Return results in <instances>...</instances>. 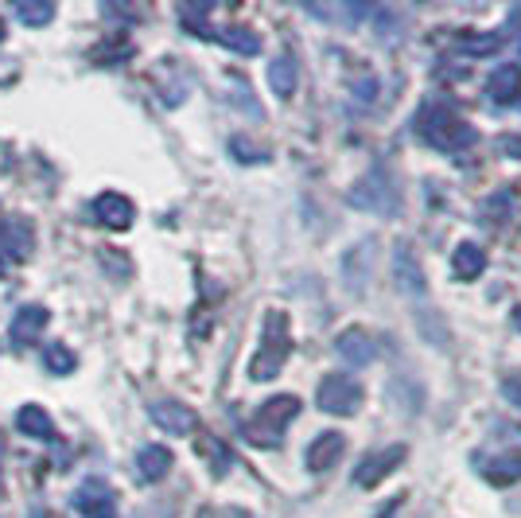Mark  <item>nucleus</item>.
Instances as JSON below:
<instances>
[{
	"label": "nucleus",
	"mask_w": 521,
	"mask_h": 518,
	"mask_svg": "<svg viewBox=\"0 0 521 518\" xmlns=\"http://www.w3.org/2000/svg\"><path fill=\"white\" fill-rule=\"evenodd\" d=\"M413 129H417V137L424 145L440 148V152H459V148H467L475 141V129H471L459 113L440 106V102H428V106L413 117Z\"/></svg>",
	"instance_id": "obj_1"
},
{
	"label": "nucleus",
	"mask_w": 521,
	"mask_h": 518,
	"mask_svg": "<svg viewBox=\"0 0 521 518\" xmlns=\"http://www.w3.org/2000/svg\"><path fill=\"white\" fill-rule=\"evenodd\" d=\"M288 355H292V328H288V316L273 308V312H265L261 347H257V355H253V363H249V378H253V382L277 378L280 367L288 363Z\"/></svg>",
	"instance_id": "obj_2"
},
{
	"label": "nucleus",
	"mask_w": 521,
	"mask_h": 518,
	"mask_svg": "<svg viewBox=\"0 0 521 518\" xmlns=\"http://www.w3.org/2000/svg\"><path fill=\"white\" fill-rule=\"evenodd\" d=\"M300 413V402L292 394H280V398H269L265 406L257 409L249 421L242 425V437L249 444H261V448H277L284 429L292 425V417Z\"/></svg>",
	"instance_id": "obj_3"
},
{
	"label": "nucleus",
	"mask_w": 521,
	"mask_h": 518,
	"mask_svg": "<svg viewBox=\"0 0 521 518\" xmlns=\"http://www.w3.org/2000/svg\"><path fill=\"white\" fill-rule=\"evenodd\" d=\"M315 398H319V409H323V413L347 417V413H354V409L362 406L366 394H362V386H358L350 374H323Z\"/></svg>",
	"instance_id": "obj_4"
},
{
	"label": "nucleus",
	"mask_w": 521,
	"mask_h": 518,
	"mask_svg": "<svg viewBox=\"0 0 521 518\" xmlns=\"http://www.w3.org/2000/svg\"><path fill=\"white\" fill-rule=\"evenodd\" d=\"M70 503L82 518H117V491L102 476H90V480L78 483Z\"/></svg>",
	"instance_id": "obj_5"
},
{
	"label": "nucleus",
	"mask_w": 521,
	"mask_h": 518,
	"mask_svg": "<svg viewBox=\"0 0 521 518\" xmlns=\"http://www.w3.org/2000/svg\"><path fill=\"white\" fill-rule=\"evenodd\" d=\"M148 417H152L168 437H187V433L199 429L195 409L183 406V402H175V398H156V402L148 406Z\"/></svg>",
	"instance_id": "obj_6"
},
{
	"label": "nucleus",
	"mask_w": 521,
	"mask_h": 518,
	"mask_svg": "<svg viewBox=\"0 0 521 518\" xmlns=\"http://www.w3.org/2000/svg\"><path fill=\"white\" fill-rule=\"evenodd\" d=\"M405 456H409L405 444H389L382 452H370V456L354 468V487H378L389 472H397V464H401Z\"/></svg>",
	"instance_id": "obj_7"
},
{
	"label": "nucleus",
	"mask_w": 521,
	"mask_h": 518,
	"mask_svg": "<svg viewBox=\"0 0 521 518\" xmlns=\"http://www.w3.org/2000/svg\"><path fill=\"white\" fill-rule=\"evenodd\" d=\"M90 215H94V222H102L105 230H129L133 219H137V207H133V199H125L121 191H102V195L90 203Z\"/></svg>",
	"instance_id": "obj_8"
},
{
	"label": "nucleus",
	"mask_w": 521,
	"mask_h": 518,
	"mask_svg": "<svg viewBox=\"0 0 521 518\" xmlns=\"http://www.w3.org/2000/svg\"><path fill=\"white\" fill-rule=\"evenodd\" d=\"M35 246V230L28 219L12 215V219H0V250L8 261H28Z\"/></svg>",
	"instance_id": "obj_9"
},
{
	"label": "nucleus",
	"mask_w": 521,
	"mask_h": 518,
	"mask_svg": "<svg viewBox=\"0 0 521 518\" xmlns=\"http://www.w3.org/2000/svg\"><path fill=\"white\" fill-rule=\"evenodd\" d=\"M47 320H51V312L43 308V304H24L16 316H12V328H8V339L16 343V347H28L35 343L43 328H47Z\"/></svg>",
	"instance_id": "obj_10"
},
{
	"label": "nucleus",
	"mask_w": 521,
	"mask_h": 518,
	"mask_svg": "<svg viewBox=\"0 0 521 518\" xmlns=\"http://www.w3.org/2000/svg\"><path fill=\"white\" fill-rule=\"evenodd\" d=\"M335 351L347 359L354 370L370 367L374 359H378V343H374V335L362 332V328H350V332L339 335V343H335Z\"/></svg>",
	"instance_id": "obj_11"
},
{
	"label": "nucleus",
	"mask_w": 521,
	"mask_h": 518,
	"mask_svg": "<svg viewBox=\"0 0 521 518\" xmlns=\"http://www.w3.org/2000/svg\"><path fill=\"white\" fill-rule=\"evenodd\" d=\"M343 452H347L343 433H319V437L308 444L304 460H308V468H312V472H327V468H335V464L343 460Z\"/></svg>",
	"instance_id": "obj_12"
},
{
	"label": "nucleus",
	"mask_w": 521,
	"mask_h": 518,
	"mask_svg": "<svg viewBox=\"0 0 521 518\" xmlns=\"http://www.w3.org/2000/svg\"><path fill=\"white\" fill-rule=\"evenodd\" d=\"M172 452L164 444H144L137 452V480L140 483H160L172 472Z\"/></svg>",
	"instance_id": "obj_13"
},
{
	"label": "nucleus",
	"mask_w": 521,
	"mask_h": 518,
	"mask_svg": "<svg viewBox=\"0 0 521 518\" xmlns=\"http://www.w3.org/2000/svg\"><path fill=\"white\" fill-rule=\"evenodd\" d=\"M16 429H20L24 437H32V441H43V444L59 441V433H55V421L47 417V409L35 406V402L16 413Z\"/></svg>",
	"instance_id": "obj_14"
},
{
	"label": "nucleus",
	"mask_w": 521,
	"mask_h": 518,
	"mask_svg": "<svg viewBox=\"0 0 521 518\" xmlns=\"http://www.w3.org/2000/svg\"><path fill=\"white\" fill-rule=\"evenodd\" d=\"M296 78H300L296 55H292V51H280L277 59L269 63V86H273V94H277V98H292V94H296Z\"/></svg>",
	"instance_id": "obj_15"
},
{
	"label": "nucleus",
	"mask_w": 521,
	"mask_h": 518,
	"mask_svg": "<svg viewBox=\"0 0 521 518\" xmlns=\"http://www.w3.org/2000/svg\"><path fill=\"white\" fill-rule=\"evenodd\" d=\"M483 269H487V254H483L475 242L455 246V254H452V277L455 281H475Z\"/></svg>",
	"instance_id": "obj_16"
},
{
	"label": "nucleus",
	"mask_w": 521,
	"mask_h": 518,
	"mask_svg": "<svg viewBox=\"0 0 521 518\" xmlns=\"http://www.w3.org/2000/svg\"><path fill=\"white\" fill-rule=\"evenodd\" d=\"M393 277H397V285L405 289L409 296H428V289H424V273H420V265H413V258H409V250L401 246L397 250V258H393Z\"/></svg>",
	"instance_id": "obj_17"
},
{
	"label": "nucleus",
	"mask_w": 521,
	"mask_h": 518,
	"mask_svg": "<svg viewBox=\"0 0 521 518\" xmlns=\"http://www.w3.org/2000/svg\"><path fill=\"white\" fill-rule=\"evenodd\" d=\"M487 94L494 98V102H510V98H518L521 94V63H514V67H498V71L490 74Z\"/></svg>",
	"instance_id": "obj_18"
},
{
	"label": "nucleus",
	"mask_w": 521,
	"mask_h": 518,
	"mask_svg": "<svg viewBox=\"0 0 521 518\" xmlns=\"http://www.w3.org/2000/svg\"><path fill=\"white\" fill-rule=\"evenodd\" d=\"M207 39H218L222 47H230L238 55H257L261 51V36L249 32V28H222V32H210Z\"/></svg>",
	"instance_id": "obj_19"
},
{
	"label": "nucleus",
	"mask_w": 521,
	"mask_h": 518,
	"mask_svg": "<svg viewBox=\"0 0 521 518\" xmlns=\"http://www.w3.org/2000/svg\"><path fill=\"white\" fill-rule=\"evenodd\" d=\"M483 472H487L494 483L521 480V452H502V456H490V460H483Z\"/></svg>",
	"instance_id": "obj_20"
},
{
	"label": "nucleus",
	"mask_w": 521,
	"mask_h": 518,
	"mask_svg": "<svg viewBox=\"0 0 521 518\" xmlns=\"http://www.w3.org/2000/svg\"><path fill=\"white\" fill-rule=\"evenodd\" d=\"M133 55V43L125 36H109L105 43H98L94 51H90V59L98 63V67H113V63H125Z\"/></svg>",
	"instance_id": "obj_21"
},
{
	"label": "nucleus",
	"mask_w": 521,
	"mask_h": 518,
	"mask_svg": "<svg viewBox=\"0 0 521 518\" xmlns=\"http://www.w3.org/2000/svg\"><path fill=\"white\" fill-rule=\"evenodd\" d=\"M16 16L28 28H47L55 20V4L51 0H16Z\"/></svg>",
	"instance_id": "obj_22"
},
{
	"label": "nucleus",
	"mask_w": 521,
	"mask_h": 518,
	"mask_svg": "<svg viewBox=\"0 0 521 518\" xmlns=\"http://www.w3.org/2000/svg\"><path fill=\"white\" fill-rule=\"evenodd\" d=\"M43 367H47V374H70L78 367V355L63 343H47L43 347Z\"/></svg>",
	"instance_id": "obj_23"
},
{
	"label": "nucleus",
	"mask_w": 521,
	"mask_h": 518,
	"mask_svg": "<svg viewBox=\"0 0 521 518\" xmlns=\"http://www.w3.org/2000/svg\"><path fill=\"white\" fill-rule=\"evenodd\" d=\"M199 452L210 460V472H214V476H226V468L234 464L230 448H226V444H218V441H210V437H199Z\"/></svg>",
	"instance_id": "obj_24"
},
{
	"label": "nucleus",
	"mask_w": 521,
	"mask_h": 518,
	"mask_svg": "<svg viewBox=\"0 0 521 518\" xmlns=\"http://www.w3.org/2000/svg\"><path fill=\"white\" fill-rule=\"evenodd\" d=\"M230 152H234L242 164H257V160H265V148H257L253 141H245V137H234V141H230Z\"/></svg>",
	"instance_id": "obj_25"
},
{
	"label": "nucleus",
	"mask_w": 521,
	"mask_h": 518,
	"mask_svg": "<svg viewBox=\"0 0 521 518\" xmlns=\"http://www.w3.org/2000/svg\"><path fill=\"white\" fill-rule=\"evenodd\" d=\"M502 390H506V398H514V402L521 406V382H506Z\"/></svg>",
	"instance_id": "obj_26"
},
{
	"label": "nucleus",
	"mask_w": 521,
	"mask_h": 518,
	"mask_svg": "<svg viewBox=\"0 0 521 518\" xmlns=\"http://www.w3.org/2000/svg\"><path fill=\"white\" fill-rule=\"evenodd\" d=\"M4 269H8V261H4V254H0V277H4Z\"/></svg>",
	"instance_id": "obj_27"
},
{
	"label": "nucleus",
	"mask_w": 521,
	"mask_h": 518,
	"mask_svg": "<svg viewBox=\"0 0 521 518\" xmlns=\"http://www.w3.org/2000/svg\"><path fill=\"white\" fill-rule=\"evenodd\" d=\"M0 39H4V20H0Z\"/></svg>",
	"instance_id": "obj_28"
},
{
	"label": "nucleus",
	"mask_w": 521,
	"mask_h": 518,
	"mask_svg": "<svg viewBox=\"0 0 521 518\" xmlns=\"http://www.w3.org/2000/svg\"><path fill=\"white\" fill-rule=\"evenodd\" d=\"M0 460H4V452H0ZM0 491H4V483H0Z\"/></svg>",
	"instance_id": "obj_29"
}]
</instances>
